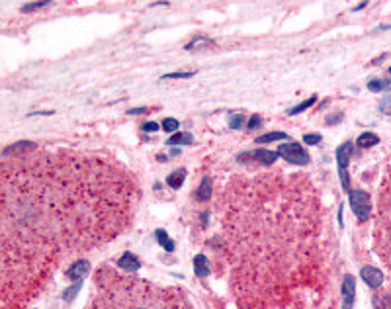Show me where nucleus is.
<instances>
[{"label":"nucleus","mask_w":391,"mask_h":309,"mask_svg":"<svg viewBox=\"0 0 391 309\" xmlns=\"http://www.w3.org/2000/svg\"><path fill=\"white\" fill-rule=\"evenodd\" d=\"M196 198H198L200 202H208V200H211V180H209V178H204V182L200 184V188H198V192H196Z\"/></svg>","instance_id":"nucleus-16"},{"label":"nucleus","mask_w":391,"mask_h":309,"mask_svg":"<svg viewBox=\"0 0 391 309\" xmlns=\"http://www.w3.org/2000/svg\"><path fill=\"white\" fill-rule=\"evenodd\" d=\"M390 75H391V69H390Z\"/></svg>","instance_id":"nucleus-32"},{"label":"nucleus","mask_w":391,"mask_h":309,"mask_svg":"<svg viewBox=\"0 0 391 309\" xmlns=\"http://www.w3.org/2000/svg\"><path fill=\"white\" fill-rule=\"evenodd\" d=\"M192 77V73H170V75H164V78H186Z\"/></svg>","instance_id":"nucleus-30"},{"label":"nucleus","mask_w":391,"mask_h":309,"mask_svg":"<svg viewBox=\"0 0 391 309\" xmlns=\"http://www.w3.org/2000/svg\"><path fill=\"white\" fill-rule=\"evenodd\" d=\"M368 88L374 92H382V90H390L391 88V78H374L368 82Z\"/></svg>","instance_id":"nucleus-18"},{"label":"nucleus","mask_w":391,"mask_h":309,"mask_svg":"<svg viewBox=\"0 0 391 309\" xmlns=\"http://www.w3.org/2000/svg\"><path fill=\"white\" fill-rule=\"evenodd\" d=\"M376 251L384 264L391 272V170L380 190L378 202V217H376V233H374Z\"/></svg>","instance_id":"nucleus-4"},{"label":"nucleus","mask_w":391,"mask_h":309,"mask_svg":"<svg viewBox=\"0 0 391 309\" xmlns=\"http://www.w3.org/2000/svg\"><path fill=\"white\" fill-rule=\"evenodd\" d=\"M354 294H356V282H354V276L348 274V276H344V282H342V298H344L342 309H352Z\"/></svg>","instance_id":"nucleus-8"},{"label":"nucleus","mask_w":391,"mask_h":309,"mask_svg":"<svg viewBox=\"0 0 391 309\" xmlns=\"http://www.w3.org/2000/svg\"><path fill=\"white\" fill-rule=\"evenodd\" d=\"M184 178H186V170L184 168H178V170H174L172 174H168V178H166V182H168V186L170 188H180L184 184Z\"/></svg>","instance_id":"nucleus-17"},{"label":"nucleus","mask_w":391,"mask_h":309,"mask_svg":"<svg viewBox=\"0 0 391 309\" xmlns=\"http://www.w3.org/2000/svg\"><path fill=\"white\" fill-rule=\"evenodd\" d=\"M378 141H380V137H378L376 133L366 131V133H362V135L358 137V147H360V149H370V147L378 145Z\"/></svg>","instance_id":"nucleus-15"},{"label":"nucleus","mask_w":391,"mask_h":309,"mask_svg":"<svg viewBox=\"0 0 391 309\" xmlns=\"http://www.w3.org/2000/svg\"><path fill=\"white\" fill-rule=\"evenodd\" d=\"M35 149H37V145H35V143H31V141H18V143H14V145L6 147V149H4V153H2V156H12V154H26V153L35 151Z\"/></svg>","instance_id":"nucleus-11"},{"label":"nucleus","mask_w":391,"mask_h":309,"mask_svg":"<svg viewBox=\"0 0 391 309\" xmlns=\"http://www.w3.org/2000/svg\"><path fill=\"white\" fill-rule=\"evenodd\" d=\"M141 190L100 154L35 149L0 162V309H24L55 272L120 237Z\"/></svg>","instance_id":"nucleus-1"},{"label":"nucleus","mask_w":391,"mask_h":309,"mask_svg":"<svg viewBox=\"0 0 391 309\" xmlns=\"http://www.w3.org/2000/svg\"><path fill=\"white\" fill-rule=\"evenodd\" d=\"M88 268H90V264H88L86 260H75V262L65 270V278H69V280H78V278H82V276L88 272Z\"/></svg>","instance_id":"nucleus-10"},{"label":"nucleus","mask_w":391,"mask_h":309,"mask_svg":"<svg viewBox=\"0 0 391 309\" xmlns=\"http://www.w3.org/2000/svg\"><path fill=\"white\" fill-rule=\"evenodd\" d=\"M360 276H362V280H364L370 288H380V286L384 284V272L378 270L376 266H364L362 272H360Z\"/></svg>","instance_id":"nucleus-9"},{"label":"nucleus","mask_w":391,"mask_h":309,"mask_svg":"<svg viewBox=\"0 0 391 309\" xmlns=\"http://www.w3.org/2000/svg\"><path fill=\"white\" fill-rule=\"evenodd\" d=\"M213 272L237 309H335L319 192L303 172L237 174L215 204Z\"/></svg>","instance_id":"nucleus-2"},{"label":"nucleus","mask_w":391,"mask_h":309,"mask_svg":"<svg viewBox=\"0 0 391 309\" xmlns=\"http://www.w3.org/2000/svg\"><path fill=\"white\" fill-rule=\"evenodd\" d=\"M262 118L261 116H259V114H255V116H253V118H251V120H249V129H257V128H261V122Z\"/></svg>","instance_id":"nucleus-28"},{"label":"nucleus","mask_w":391,"mask_h":309,"mask_svg":"<svg viewBox=\"0 0 391 309\" xmlns=\"http://www.w3.org/2000/svg\"><path fill=\"white\" fill-rule=\"evenodd\" d=\"M278 154H282V158H286L287 162L297 164V166L309 164V154H307V151H305L299 143H286V145H280Z\"/></svg>","instance_id":"nucleus-6"},{"label":"nucleus","mask_w":391,"mask_h":309,"mask_svg":"<svg viewBox=\"0 0 391 309\" xmlns=\"http://www.w3.org/2000/svg\"><path fill=\"white\" fill-rule=\"evenodd\" d=\"M380 110H382L384 114L391 116V94H390V96H386V98L380 102Z\"/></svg>","instance_id":"nucleus-24"},{"label":"nucleus","mask_w":391,"mask_h":309,"mask_svg":"<svg viewBox=\"0 0 391 309\" xmlns=\"http://www.w3.org/2000/svg\"><path fill=\"white\" fill-rule=\"evenodd\" d=\"M194 139H192V135L190 133H174L172 137H168L166 139V145H178V143H184V145H188V143H192Z\"/></svg>","instance_id":"nucleus-20"},{"label":"nucleus","mask_w":391,"mask_h":309,"mask_svg":"<svg viewBox=\"0 0 391 309\" xmlns=\"http://www.w3.org/2000/svg\"><path fill=\"white\" fill-rule=\"evenodd\" d=\"M162 128H164V131L172 133V131H176V129H178V122H176V120H172V118H168V120H164Z\"/></svg>","instance_id":"nucleus-23"},{"label":"nucleus","mask_w":391,"mask_h":309,"mask_svg":"<svg viewBox=\"0 0 391 309\" xmlns=\"http://www.w3.org/2000/svg\"><path fill=\"white\" fill-rule=\"evenodd\" d=\"M286 133H280V131H274V133H266V135H261L257 137L259 143H270V141H278V139H286Z\"/></svg>","instance_id":"nucleus-21"},{"label":"nucleus","mask_w":391,"mask_h":309,"mask_svg":"<svg viewBox=\"0 0 391 309\" xmlns=\"http://www.w3.org/2000/svg\"><path fill=\"white\" fill-rule=\"evenodd\" d=\"M243 120H245V118H243L241 114H237V116H231V124H229V126H231L233 129H239L241 126H243Z\"/></svg>","instance_id":"nucleus-27"},{"label":"nucleus","mask_w":391,"mask_h":309,"mask_svg":"<svg viewBox=\"0 0 391 309\" xmlns=\"http://www.w3.org/2000/svg\"><path fill=\"white\" fill-rule=\"evenodd\" d=\"M86 309H194L182 290L130 276L112 266L94 274V290Z\"/></svg>","instance_id":"nucleus-3"},{"label":"nucleus","mask_w":391,"mask_h":309,"mask_svg":"<svg viewBox=\"0 0 391 309\" xmlns=\"http://www.w3.org/2000/svg\"><path fill=\"white\" fill-rule=\"evenodd\" d=\"M47 6H49V2H35V4H26L22 10L29 12V10H39V8H47Z\"/></svg>","instance_id":"nucleus-26"},{"label":"nucleus","mask_w":391,"mask_h":309,"mask_svg":"<svg viewBox=\"0 0 391 309\" xmlns=\"http://www.w3.org/2000/svg\"><path fill=\"white\" fill-rule=\"evenodd\" d=\"M255 154V160L261 164V166H272L278 158V153L274 151H268V149H259V151H253Z\"/></svg>","instance_id":"nucleus-13"},{"label":"nucleus","mask_w":391,"mask_h":309,"mask_svg":"<svg viewBox=\"0 0 391 309\" xmlns=\"http://www.w3.org/2000/svg\"><path fill=\"white\" fill-rule=\"evenodd\" d=\"M120 266L126 272H137L141 268V260L135 257V255H131V253H126V255H122V258H120Z\"/></svg>","instance_id":"nucleus-14"},{"label":"nucleus","mask_w":391,"mask_h":309,"mask_svg":"<svg viewBox=\"0 0 391 309\" xmlns=\"http://www.w3.org/2000/svg\"><path fill=\"white\" fill-rule=\"evenodd\" d=\"M348 200H350V207L356 213V217L360 221H366L372 215V200L370 194L364 190H350L348 192Z\"/></svg>","instance_id":"nucleus-5"},{"label":"nucleus","mask_w":391,"mask_h":309,"mask_svg":"<svg viewBox=\"0 0 391 309\" xmlns=\"http://www.w3.org/2000/svg\"><path fill=\"white\" fill-rule=\"evenodd\" d=\"M211 262L208 260L206 255H196L194 257V270H196V276L198 278H206L209 276V272H211V266H209Z\"/></svg>","instance_id":"nucleus-12"},{"label":"nucleus","mask_w":391,"mask_h":309,"mask_svg":"<svg viewBox=\"0 0 391 309\" xmlns=\"http://www.w3.org/2000/svg\"><path fill=\"white\" fill-rule=\"evenodd\" d=\"M145 112H149L147 108H135V110H130V114H145Z\"/></svg>","instance_id":"nucleus-31"},{"label":"nucleus","mask_w":391,"mask_h":309,"mask_svg":"<svg viewBox=\"0 0 391 309\" xmlns=\"http://www.w3.org/2000/svg\"><path fill=\"white\" fill-rule=\"evenodd\" d=\"M303 141H305L307 145H317V143H321V135H319V133H307V135L303 137Z\"/></svg>","instance_id":"nucleus-25"},{"label":"nucleus","mask_w":391,"mask_h":309,"mask_svg":"<svg viewBox=\"0 0 391 309\" xmlns=\"http://www.w3.org/2000/svg\"><path fill=\"white\" fill-rule=\"evenodd\" d=\"M155 239H156V243L160 245V247H164V251H174V243L168 239V235H166V231L164 229H156L155 231Z\"/></svg>","instance_id":"nucleus-19"},{"label":"nucleus","mask_w":391,"mask_h":309,"mask_svg":"<svg viewBox=\"0 0 391 309\" xmlns=\"http://www.w3.org/2000/svg\"><path fill=\"white\" fill-rule=\"evenodd\" d=\"M350 154H352V145L346 141L344 145H340L339 151H337V160H339V172H340V180H342V188L344 190H350V178H348V160H350Z\"/></svg>","instance_id":"nucleus-7"},{"label":"nucleus","mask_w":391,"mask_h":309,"mask_svg":"<svg viewBox=\"0 0 391 309\" xmlns=\"http://www.w3.org/2000/svg\"><path fill=\"white\" fill-rule=\"evenodd\" d=\"M315 102H317V98L313 96V98H309V100H305V102H301V104H299V106H297V108H291V110H289L287 114H289V116H295V114H301V112H305V110H307L309 106H313V104H315Z\"/></svg>","instance_id":"nucleus-22"},{"label":"nucleus","mask_w":391,"mask_h":309,"mask_svg":"<svg viewBox=\"0 0 391 309\" xmlns=\"http://www.w3.org/2000/svg\"><path fill=\"white\" fill-rule=\"evenodd\" d=\"M143 131H145V133H151V131H156V129H158V126H156L155 122H149V124H143Z\"/></svg>","instance_id":"nucleus-29"}]
</instances>
